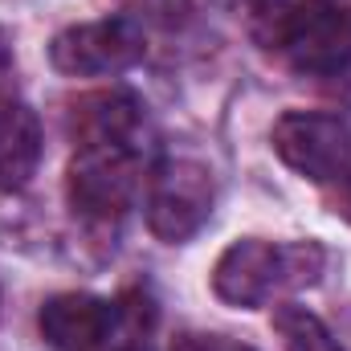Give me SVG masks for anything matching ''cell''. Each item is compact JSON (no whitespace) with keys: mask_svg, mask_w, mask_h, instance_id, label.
<instances>
[{"mask_svg":"<svg viewBox=\"0 0 351 351\" xmlns=\"http://www.w3.org/2000/svg\"><path fill=\"white\" fill-rule=\"evenodd\" d=\"M250 21L265 53L306 78H339L351 66V0H262Z\"/></svg>","mask_w":351,"mask_h":351,"instance_id":"1","label":"cell"},{"mask_svg":"<svg viewBox=\"0 0 351 351\" xmlns=\"http://www.w3.org/2000/svg\"><path fill=\"white\" fill-rule=\"evenodd\" d=\"M327 269V250L319 241H233L213 269V290L221 302L258 311L282 290L315 286Z\"/></svg>","mask_w":351,"mask_h":351,"instance_id":"2","label":"cell"},{"mask_svg":"<svg viewBox=\"0 0 351 351\" xmlns=\"http://www.w3.org/2000/svg\"><path fill=\"white\" fill-rule=\"evenodd\" d=\"M213 204H217L213 172L196 160H168L147 180V229L168 245L192 241L208 225Z\"/></svg>","mask_w":351,"mask_h":351,"instance_id":"3","label":"cell"},{"mask_svg":"<svg viewBox=\"0 0 351 351\" xmlns=\"http://www.w3.org/2000/svg\"><path fill=\"white\" fill-rule=\"evenodd\" d=\"M269 143L290 172H298L302 180H315L323 188L351 164V123L339 114L286 110L274 123Z\"/></svg>","mask_w":351,"mask_h":351,"instance_id":"4","label":"cell"},{"mask_svg":"<svg viewBox=\"0 0 351 351\" xmlns=\"http://www.w3.org/2000/svg\"><path fill=\"white\" fill-rule=\"evenodd\" d=\"M139 58H143V25H135L131 16H106L62 29L49 45V62L66 78H110L131 70Z\"/></svg>","mask_w":351,"mask_h":351,"instance_id":"5","label":"cell"},{"mask_svg":"<svg viewBox=\"0 0 351 351\" xmlns=\"http://www.w3.org/2000/svg\"><path fill=\"white\" fill-rule=\"evenodd\" d=\"M139 160L143 152L123 147H78L66 172L70 208L86 221H114L131 208L139 188Z\"/></svg>","mask_w":351,"mask_h":351,"instance_id":"6","label":"cell"},{"mask_svg":"<svg viewBox=\"0 0 351 351\" xmlns=\"http://www.w3.org/2000/svg\"><path fill=\"white\" fill-rule=\"evenodd\" d=\"M37 327L53 351H106L119 335V306L98 294H53Z\"/></svg>","mask_w":351,"mask_h":351,"instance_id":"7","label":"cell"},{"mask_svg":"<svg viewBox=\"0 0 351 351\" xmlns=\"http://www.w3.org/2000/svg\"><path fill=\"white\" fill-rule=\"evenodd\" d=\"M143 102L131 90H98L70 106V135L78 147H123L143 152Z\"/></svg>","mask_w":351,"mask_h":351,"instance_id":"8","label":"cell"},{"mask_svg":"<svg viewBox=\"0 0 351 351\" xmlns=\"http://www.w3.org/2000/svg\"><path fill=\"white\" fill-rule=\"evenodd\" d=\"M41 164V119L4 98L0 102V192H21Z\"/></svg>","mask_w":351,"mask_h":351,"instance_id":"9","label":"cell"},{"mask_svg":"<svg viewBox=\"0 0 351 351\" xmlns=\"http://www.w3.org/2000/svg\"><path fill=\"white\" fill-rule=\"evenodd\" d=\"M274 331L286 351H343L339 339L327 331V323L298 302H282L274 311Z\"/></svg>","mask_w":351,"mask_h":351,"instance_id":"10","label":"cell"},{"mask_svg":"<svg viewBox=\"0 0 351 351\" xmlns=\"http://www.w3.org/2000/svg\"><path fill=\"white\" fill-rule=\"evenodd\" d=\"M135 25H152V29H180L192 16V0H114Z\"/></svg>","mask_w":351,"mask_h":351,"instance_id":"11","label":"cell"},{"mask_svg":"<svg viewBox=\"0 0 351 351\" xmlns=\"http://www.w3.org/2000/svg\"><path fill=\"white\" fill-rule=\"evenodd\" d=\"M172 351H258V348H250L241 339H229V335H180Z\"/></svg>","mask_w":351,"mask_h":351,"instance_id":"12","label":"cell"},{"mask_svg":"<svg viewBox=\"0 0 351 351\" xmlns=\"http://www.w3.org/2000/svg\"><path fill=\"white\" fill-rule=\"evenodd\" d=\"M327 188H331V204H335V213L351 221V164H348L339 176H335Z\"/></svg>","mask_w":351,"mask_h":351,"instance_id":"13","label":"cell"},{"mask_svg":"<svg viewBox=\"0 0 351 351\" xmlns=\"http://www.w3.org/2000/svg\"><path fill=\"white\" fill-rule=\"evenodd\" d=\"M213 4H217V8H225V12H237V16H241V12H245V16H254V12L262 8V0H213Z\"/></svg>","mask_w":351,"mask_h":351,"instance_id":"14","label":"cell"},{"mask_svg":"<svg viewBox=\"0 0 351 351\" xmlns=\"http://www.w3.org/2000/svg\"><path fill=\"white\" fill-rule=\"evenodd\" d=\"M12 70V45H8V33L0 29V78Z\"/></svg>","mask_w":351,"mask_h":351,"instance_id":"15","label":"cell"},{"mask_svg":"<svg viewBox=\"0 0 351 351\" xmlns=\"http://www.w3.org/2000/svg\"><path fill=\"white\" fill-rule=\"evenodd\" d=\"M106 351H147V348H139V343H123V348H114V343H110Z\"/></svg>","mask_w":351,"mask_h":351,"instance_id":"16","label":"cell"}]
</instances>
